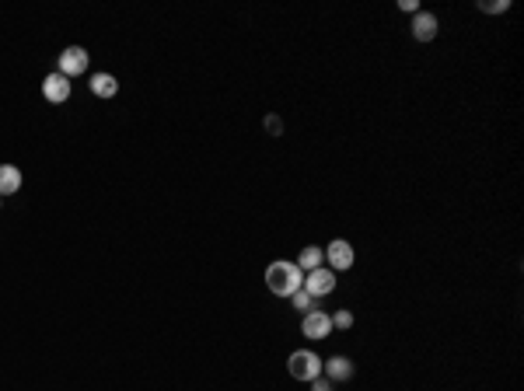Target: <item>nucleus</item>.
<instances>
[{
	"instance_id": "nucleus-5",
	"label": "nucleus",
	"mask_w": 524,
	"mask_h": 391,
	"mask_svg": "<svg viewBox=\"0 0 524 391\" xmlns=\"http://www.w3.org/2000/svg\"><path fill=\"white\" fill-rule=\"evenodd\" d=\"M305 290L318 300V297H329L332 290H335V272L332 269H325V265H318V269H311V272H305Z\"/></svg>"
},
{
	"instance_id": "nucleus-3",
	"label": "nucleus",
	"mask_w": 524,
	"mask_h": 391,
	"mask_svg": "<svg viewBox=\"0 0 524 391\" xmlns=\"http://www.w3.org/2000/svg\"><path fill=\"white\" fill-rule=\"evenodd\" d=\"M322 252H325V259H329V269H332V272H343V269H350V265L357 262L353 245H350L346 238H332V241H329V248H322Z\"/></svg>"
},
{
	"instance_id": "nucleus-10",
	"label": "nucleus",
	"mask_w": 524,
	"mask_h": 391,
	"mask_svg": "<svg viewBox=\"0 0 524 391\" xmlns=\"http://www.w3.org/2000/svg\"><path fill=\"white\" fill-rule=\"evenodd\" d=\"M119 91V81L112 73H91V95L95 98H116Z\"/></svg>"
},
{
	"instance_id": "nucleus-8",
	"label": "nucleus",
	"mask_w": 524,
	"mask_h": 391,
	"mask_svg": "<svg viewBox=\"0 0 524 391\" xmlns=\"http://www.w3.org/2000/svg\"><path fill=\"white\" fill-rule=\"evenodd\" d=\"M437 32H440V21H437V14H430V11H420V14H413V38H416V43H433V38H437Z\"/></svg>"
},
{
	"instance_id": "nucleus-7",
	"label": "nucleus",
	"mask_w": 524,
	"mask_h": 391,
	"mask_svg": "<svg viewBox=\"0 0 524 391\" xmlns=\"http://www.w3.org/2000/svg\"><path fill=\"white\" fill-rule=\"evenodd\" d=\"M43 98L53 102V105L67 102V98H70V77H63L60 70H56V73H46V81H43Z\"/></svg>"
},
{
	"instance_id": "nucleus-2",
	"label": "nucleus",
	"mask_w": 524,
	"mask_h": 391,
	"mask_svg": "<svg viewBox=\"0 0 524 391\" xmlns=\"http://www.w3.org/2000/svg\"><path fill=\"white\" fill-rule=\"evenodd\" d=\"M287 370H290L294 381L308 384V381H315L322 374V357L311 353V349H297V353H290V360H287Z\"/></svg>"
},
{
	"instance_id": "nucleus-14",
	"label": "nucleus",
	"mask_w": 524,
	"mask_h": 391,
	"mask_svg": "<svg viewBox=\"0 0 524 391\" xmlns=\"http://www.w3.org/2000/svg\"><path fill=\"white\" fill-rule=\"evenodd\" d=\"M510 8V0H479V11H486V14H503Z\"/></svg>"
},
{
	"instance_id": "nucleus-18",
	"label": "nucleus",
	"mask_w": 524,
	"mask_h": 391,
	"mask_svg": "<svg viewBox=\"0 0 524 391\" xmlns=\"http://www.w3.org/2000/svg\"><path fill=\"white\" fill-rule=\"evenodd\" d=\"M398 8H402V11H409V14H420V4H416V0H402Z\"/></svg>"
},
{
	"instance_id": "nucleus-15",
	"label": "nucleus",
	"mask_w": 524,
	"mask_h": 391,
	"mask_svg": "<svg viewBox=\"0 0 524 391\" xmlns=\"http://www.w3.org/2000/svg\"><path fill=\"white\" fill-rule=\"evenodd\" d=\"M332 329H353V315H350V311H335V315H332Z\"/></svg>"
},
{
	"instance_id": "nucleus-13",
	"label": "nucleus",
	"mask_w": 524,
	"mask_h": 391,
	"mask_svg": "<svg viewBox=\"0 0 524 391\" xmlns=\"http://www.w3.org/2000/svg\"><path fill=\"white\" fill-rule=\"evenodd\" d=\"M290 304H294V311H301V315H308V311H315V297H311L305 287L290 294Z\"/></svg>"
},
{
	"instance_id": "nucleus-4",
	"label": "nucleus",
	"mask_w": 524,
	"mask_h": 391,
	"mask_svg": "<svg viewBox=\"0 0 524 391\" xmlns=\"http://www.w3.org/2000/svg\"><path fill=\"white\" fill-rule=\"evenodd\" d=\"M88 49L84 46H67L63 53H60V60H56V67H60V73L63 77H81L84 70H88Z\"/></svg>"
},
{
	"instance_id": "nucleus-9",
	"label": "nucleus",
	"mask_w": 524,
	"mask_h": 391,
	"mask_svg": "<svg viewBox=\"0 0 524 391\" xmlns=\"http://www.w3.org/2000/svg\"><path fill=\"white\" fill-rule=\"evenodd\" d=\"M322 374H325L332 384L350 381V377H353V360H350V357H332L329 364H322Z\"/></svg>"
},
{
	"instance_id": "nucleus-16",
	"label": "nucleus",
	"mask_w": 524,
	"mask_h": 391,
	"mask_svg": "<svg viewBox=\"0 0 524 391\" xmlns=\"http://www.w3.org/2000/svg\"><path fill=\"white\" fill-rule=\"evenodd\" d=\"M266 133H273V137L283 133V119H280V115H266Z\"/></svg>"
},
{
	"instance_id": "nucleus-19",
	"label": "nucleus",
	"mask_w": 524,
	"mask_h": 391,
	"mask_svg": "<svg viewBox=\"0 0 524 391\" xmlns=\"http://www.w3.org/2000/svg\"><path fill=\"white\" fill-rule=\"evenodd\" d=\"M0 200H4V196H0Z\"/></svg>"
},
{
	"instance_id": "nucleus-11",
	"label": "nucleus",
	"mask_w": 524,
	"mask_h": 391,
	"mask_svg": "<svg viewBox=\"0 0 524 391\" xmlns=\"http://www.w3.org/2000/svg\"><path fill=\"white\" fill-rule=\"evenodd\" d=\"M21 189V168L18 165H0V196H14Z\"/></svg>"
},
{
	"instance_id": "nucleus-12",
	"label": "nucleus",
	"mask_w": 524,
	"mask_h": 391,
	"mask_svg": "<svg viewBox=\"0 0 524 391\" xmlns=\"http://www.w3.org/2000/svg\"><path fill=\"white\" fill-rule=\"evenodd\" d=\"M325 262V252L318 248V245H308V248H301V255H297V269H301V272H311V269H318Z\"/></svg>"
},
{
	"instance_id": "nucleus-6",
	"label": "nucleus",
	"mask_w": 524,
	"mask_h": 391,
	"mask_svg": "<svg viewBox=\"0 0 524 391\" xmlns=\"http://www.w3.org/2000/svg\"><path fill=\"white\" fill-rule=\"evenodd\" d=\"M301 332H305L308 339H315V342H318V339H329V335H332V315H325V311H318V307L308 311V315L301 318Z\"/></svg>"
},
{
	"instance_id": "nucleus-17",
	"label": "nucleus",
	"mask_w": 524,
	"mask_h": 391,
	"mask_svg": "<svg viewBox=\"0 0 524 391\" xmlns=\"http://www.w3.org/2000/svg\"><path fill=\"white\" fill-rule=\"evenodd\" d=\"M308 384H311V391H332V388H335V384H332L325 374H318V377H315V381H308Z\"/></svg>"
},
{
	"instance_id": "nucleus-1",
	"label": "nucleus",
	"mask_w": 524,
	"mask_h": 391,
	"mask_svg": "<svg viewBox=\"0 0 524 391\" xmlns=\"http://www.w3.org/2000/svg\"><path fill=\"white\" fill-rule=\"evenodd\" d=\"M266 287H270V294H276V297H290L294 290L305 287V272L297 269L294 262L276 259V262H270V269H266Z\"/></svg>"
}]
</instances>
